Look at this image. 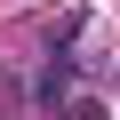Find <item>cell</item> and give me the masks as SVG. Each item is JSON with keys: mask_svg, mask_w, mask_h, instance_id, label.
I'll return each mask as SVG.
<instances>
[{"mask_svg": "<svg viewBox=\"0 0 120 120\" xmlns=\"http://www.w3.org/2000/svg\"><path fill=\"white\" fill-rule=\"evenodd\" d=\"M64 120H104V112H96V104H72V112H64Z\"/></svg>", "mask_w": 120, "mask_h": 120, "instance_id": "cell-1", "label": "cell"}]
</instances>
